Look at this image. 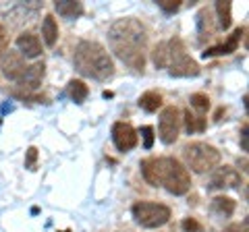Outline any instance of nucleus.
I'll return each mask as SVG.
<instances>
[{
  "instance_id": "obj_25",
  "label": "nucleus",
  "mask_w": 249,
  "mask_h": 232,
  "mask_svg": "<svg viewBox=\"0 0 249 232\" xmlns=\"http://www.w3.org/2000/svg\"><path fill=\"white\" fill-rule=\"evenodd\" d=\"M181 226H183L185 232H201V224L196 218H185Z\"/></svg>"
},
{
  "instance_id": "obj_2",
  "label": "nucleus",
  "mask_w": 249,
  "mask_h": 232,
  "mask_svg": "<svg viewBox=\"0 0 249 232\" xmlns=\"http://www.w3.org/2000/svg\"><path fill=\"white\" fill-rule=\"evenodd\" d=\"M142 172L152 187L162 184L173 195H185L191 187L189 170L175 158H147L142 162Z\"/></svg>"
},
{
  "instance_id": "obj_8",
  "label": "nucleus",
  "mask_w": 249,
  "mask_h": 232,
  "mask_svg": "<svg viewBox=\"0 0 249 232\" xmlns=\"http://www.w3.org/2000/svg\"><path fill=\"white\" fill-rule=\"evenodd\" d=\"M241 184V174L232 166L214 168L208 181V191H222V189H237Z\"/></svg>"
},
{
  "instance_id": "obj_21",
  "label": "nucleus",
  "mask_w": 249,
  "mask_h": 232,
  "mask_svg": "<svg viewBox=\"0 0 249 232\" xmlns=\"http://www.w3.org/2000/svg\"><path fill=\"white\" fill-rule=\"evenodd\" d=\"M232 4L229 2V0H218L216 2V13H218V21H220V27L222 29H229L231 23H232Z\"/></svg>"
},
{
  "instance_id": "obj_30",
  "label": "nucleus",
  "mask_w": 249,
  "mask_h": 232,
  "mask_svg": "<svg viewBox=\"0 0 249 232\" xmlns=\"http://www.w3.org/2000/svg\"><path fill=\"white\" fill-rule=\"evenodd\" d=\"M247 122L243 125V129H241V148H243V151H247L249 149V141H247Z\"/></svg>"
},
{
  "instance_id": "obj_15",
  "label": "nucleus",
  "mask_w": 249,
  "mask_h": 232,
  "mask_svg": "<svg viewBox=\"0 0 249 232\" xmlns=\"http://www.w3.org/2000/svg\"><path fill=\"white\" fill-rule=\"evenodd\" d=\"M197 33H199V40L204 42L206 37H212L214 35V21H212V13L208 9H201L197 13Z\"/></svg>"
},
{
  "instance_id": "obj_12",
  "label": "nucleus",
  "mask_w": 249,
  "mask_h": 232,
  "mask_svg": "<svg viewBox=\"0 0 249 232\" xmlns=\"http://www.w3.org/2000/svg\"><path fill=\"white\" fill-rule=\"evenodd\" d=\"M17 48L23 58H37L42 54V42L36 33L25 32L17 37Z\"/></svg>"
},
{
  "instance_id": "obj_19",
  "label": "nucleus",
  "mask_w": 249,
  "mask_h": 232,
  "mask_svg": "<svg viewBox=\"0 0 249 232\" xmlns=\"http://www.w3.org/2000/svg\"><path fill=\"white\" fill-rule=\"evenodd\" d=\"M88 96H89V89H88V85H85L81 79L69 81V98H71L75 104L85 102V98H88Z\"/></svg>"
},
{
  "instance_id": "obj_3",
  "label": "nucleus",
  "mask_w": 249,
  "mask_h": 232,
  "mask_svg": "<svg viewBox=\"0 0 249 232\" xmlns=\"http://www.w3.org/2000/svg\"><path fill=\"white\" fill-rule=\"evenodd\" d=\"M73 65L83 77H91L96 81H106L114 75V63L106 48L98 42L81 40L73 54Z\"/></svg>"
},
{
  "instance_id": "obj_29",
  "label": "nucleus",
  "mask_w": 249,
  "mask_h": 232,
  "mask_svg": "<svg viewBox=\"0 0 249 232\" xmlns=\"http://www.w3.org/2000/svg\"><path fill=\"white\" fill-rule=\"evenodd\" d=\"M224 232H247V220L231 224V226H227V228H224Z\"/></svg>"
},
{
  "instance_id": "obj_10",
  "label": "nucleus",
  "mask_w": 249,
  "mask_h": 232,
  "mask_svg": "<svg viewBox=\"0 0 249 232\" xmlns=\"http://www.w3.org/2000/svg\"><path fill=\"white\" fill-rule=\"evenodd\" d=\"M0 66H2V75L11 81H19L21 75L25 73V68H27L25 58H23L19 52H13V50L4 52V56L0 58Z\"/></svg>"
},
{
  "instance_id": "obj_24",
  "label": "nucleus",
  "mask_w": 249,
  "mask_h": 232,
  "mask_svg": "<svg viewBox=\"0 0 249 232\" xmlns=\"http://www.w3.org/2000/svg\"><path fill=\"white\" fill-rule=\"evenodd\" d=\"M158 6L164 13H177L178 9H181V2H178V0H158Z\"/></svg>"
},
{
  "instance_id": "obj_14",
  "label": "nucleus",
  "mask_w": 249,
  "mask_h": 232,
  "mask_svg": "<svg viewBox=\"0 0 249 232\" xmlns=\"http://www.w3.org/2000/svg\"><path fill=\"white\" fill-rule=\"evenodd\" d=\"M54 9H56V13L65 19H77L83 15V4L77 2V0H56V2H54Z\"/></svg>"
},
{
  "instance_id": "obj_1",
  "label": "nucleus",
  "mask_w": 249,
  "mask_h": 232,
  "mask_svg": "<svg viewBox=\"0 0 249 232\" xmlns=\"http://www.w3.org/2000/svg\"><path fill=\"white\" fill-rule=\"evenodd\" d=\"M108 44L110 50L133 71H143L145 66V46L147 33L145 27L133 17L114 21L108 29Z\"/></svg>"
},
{
  "instance_id": "obj_26",
  "label": "nucleus",
  "mask_w": 249,
  "mask_h": 232,
  "mask_svg": "<svg viewBox=\"0 0 249 232\" xmlns=\"http://www.w3.org/2000/svg\"><path fill=\"white\" fill-rule=\"evenodd\" d=\"M142 135H143V148L152 149V145H154V129L152 127H142Z\"/></svg>"
},
{
  "instance_id": "obj_17",
  "label": "nucleus",
  "mask_w": 249,
  "mask_h": 232,
  "mask_svg": "<svg viewBox=\"0 0 249 232\" xmlns=\"http://www.w3.org/2000/svg\"><path fill=\"white\" fill-rule=\"evenodd\" d=\"M137 104H139V108H142V110H145V112H156V110H158V108L162 106V96L158 94V91H145V94L139 96Z\"/></svg>"
},
{
  "instance_id": "obj_16",
  "label": "nucleus",
  "mask_w": 249,
  "mask_h": 232,
  "mask_svg": "<svg viewBox=\"0 0 249 232\" xmlns=\"http://www.w3.org/2000/svg\"><path fill=\"white\" fill-rule=\"evenodd\" d=\"M42 35H44V42L50 46L56 44L58 40V25H56V21H54L52 15H46L44 17V23H42Z\"/></svg>"
},
{
  "instance_id": "obj_31",
  "label": "nucleus",
  "mask_w": 249,
  "mask_h": 232,
  "mask_svg": "<svg viewBox=\"0 0 249 232\" xmlns=\"http://www.w3.org/2000/svg\"><path fill=\"white\" fill-rule=\"evenodd\" d=\"M62 232H71V230H62Z\"/></svg>"
},
{
  "instance_id": "obj_28",
  "label": "nucleus",
  "mask_w": 249,
  "mask_h": 232,
  "mask_svg": "<svg viewBox=\"0 0 249 232\" xmlns=\"http://www.w3.org/2000/svg\"><path fill=\"white\" fill-rule=\"evenodd\" d=\"M6 50H9V35H6V29L0 25V58L4 56Z\"/></svg>"
},
{
  "instance_id": "obj_5",
  "label": "nucleus",
  "mask_w": 249,
  "mask_h": 232,
  "mask_svg": "<svg viewBox=\"0 0 249 232\" xmlns=\"http://www.w3.org/2000/svg\"><path fill=\"white\" fill-rule=\"evenodd\" d=\"M166 44H168V65H166L168 73L173 77H197L199 65L187 54L185 44L178 37H173Z\"/></svg>"
},
{
  "instance_id": "obj_9",
  "label": "nucleus",
  "mask_w": 249,
  "mask_h": 232,
  "mask_svg": "<svg viewBox=\"0 0 249 232\" xmlns=\"http://www.w3.org/2000/svg\"><path fill=\"white\" fill-rule=\"evenodd\" d=\"M112 141L116 149L131 151L137 145V131L129 122H114L112 125Z\"/></svg>"
},
{
  "instance_id": "obj_20",
  "label": "nucleus",
  "mask_w": 249,
  "mask_h": 232,
  "mask_svg": "<svg viewBox=\"0 0 249 232\" xmlns=\"http://www.w3.org/2000/svg\"><path fill=\"white\" fill-rule=\"evenodd\" d=\"M185 129H187V133L193 135V133H201V131L206 129V118L204 116H197V114H191V110H187L185 112Z\"/></svg>"
},
{
  "instance_id": "obj_23",
  "label": "nucleus",
  "mask_w": 249,
  "mask_h": 232,
  "mask_svg": "<svg viewBox=\"0 0 249 232\" xmlns=\"http://www.w3.org/2000/svg\"><path fill=\"white\" fill-rule=\"evenodd\" d=\"M189 102H191L193 108H197L199 112H206L208 108H210V98L206 94H193Z\"/></svg>"
},
{
  "instance_id": "obj_22",
  "label": "nucleus",
  "mask_w": 249,
  "mask_h": 232,
  "mask_svg": "<svg viewBox=\"0 0 249 232\" xmlns=\"http://www.w3.org/2000/svg\"><path fill=\"white\" fill-rule=\"evenodd\" d=\"M152 63L156 65V68H166V65H168V44L166 42H160L154 46Z\"/></svg>"
},
{
  "instance_id": "obj_6",
  "label": "nucleus",
  "mask_w": 249,
  "mask_h": 232,
  "mask_svg": "<svg viewBox=\"0 0 249 232\" xmlns=\"http://www.w3.org/2000/svg\"><path fill=\"white\" fill-rule=\"evenodd\" d=\"M131 214L143 228H160L170 220V207L164 203H152V201H137Z\"/></svg>"
},
{
  "instance_id": "obj_7",
  "label": "nucleus",
  "mask_w": 249,
  "mask_h": 232,
  "mask_svg": "<svg viewBox=\"0 0 249 232\" xmlns=\"http://www.w3.org/2000/svg\"><path fill=\"white\" fill-rule=\"evenodd\" d=\"M181 112L175 106H166L160 114V125H158V133L164 145H173L178 137V129H181Z\"/></svg>"
},
{
  "instance_id": "obj_11",
  "label": "nucleus",
  "mask_w": 249,
  "mask_h": 232,
  "mask_svg": "<svg viewBox=\"0 0 249 232\" xmlns=\"http://www.w3.org/2000/svg\"><path fill=\"white\" fill-rule=\"evenodd\" d=\"M44 73H46V65L44 63H34L25 68V73L21 75V79L17 81L19 87L25 91L23 96H29V91H36L37 87L42 85V79H44Z\"/></svg>"
},
{
  "instance_id": "obj_27",
  "label": "nucleus",
  "mask_w": 249,
  "mask_h": 232,
  "mask_svg": "<svg viewBox=\"0 0 249 232\" xmlns=\"http://www.w3.org/2000/svg\"><path fill=\"white\" fill-rule=\"evenodd\" d=\"M36 162H37V149L36 148H29L27 149V158H25V168L36 170Z\"/></svg>"
},
{
  "instance_id": "obj_13",
  "label": "nucleus",
  "mask_w": 249,
  "mask_h": 232,
  "mask_svg": "<svg viewBox=\"0 0 249 232\" xmlns=\"http://www.w3.org/2000/svg\"><path fill=\"white\" fill-rule=\"evenodd\" d=\"M243 33H245V27H237L235 32H232V35H231L224 44L214 46V48H208V50L204 52V58H208V56H218V54H231V52H235L237 46H239L241 35H243Z\"/></svg>"
},
{
  "instance_id": "obj_18",
  "label": "nucleus",
  "mask_w": 249,
  "mask_h": 232,
  "mask_svg": "<svg viewBox=\"0 0 249 232\" xmlns=\"http://www.w3.org/2000/svg\"><path fill=\"white\" fill-rule=\"evenodd\" d=\"M235 207H237V203L231 197H214L212 199V212H216L218 215H224V218L235 214Z\"/></svg>"
},
{
  "instance_id": "obj_4",
  "label": "nucleus",
  "mask_w": 249,
  "mask_h": 232,
  "mask_svg": "<svg viewBox=\"0 0 249 232\" xmlns=\"http://www.w3.org/2000/svg\"><path fill=\"white\" fill-rule=\"evenodd\" d=\"M183 160H185L187 168H191L193 172H197V174H204V172H210V170H214L218 166V162H220V151L210 143L193 141V143H187L183 148Z\"/></svg>"
}]
</instances>
